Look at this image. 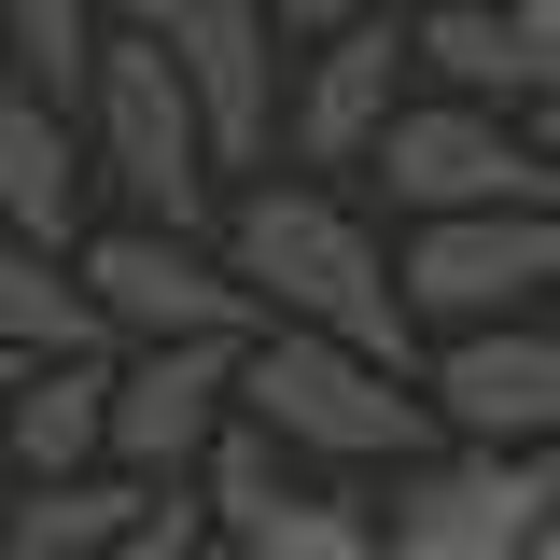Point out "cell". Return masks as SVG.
Returning a JSON list of instances; mask_svg holds the SVG:
<instances>
[{"label": "cell", "instance_id": "52a82bcc", "mask_svg": "<svg viewBox=\"0 0 560 560\" xmlns=\"http://www.w3.org/2000/svg\"><path fill=\"white\" fill-rule=\"evenodd\" d=\"M560 280V197L533 210H448V224H407V253H393V294H407V323H518L533 294Z\"/></svg>", "mask_w": 560, "mask_h": 560}, {"label": "cell", "instance_id": "603a6c76", "mask_svg": "<svg viewBox=\"0 0 560 560\" xmlns=\"http://www.w3.org/2000/svg\"><path fill=\"white\" fill-rule=\"evenodd\" d=\"M533 140H547V168H560V84H547V98H533Z\"/></svg>", "mask_w": 560, "mask_h": 560}, {"label": "cell", "instance_id": "484cf974", "mask_svg": "<svg viewBox=\"0 0 560 560\" xmlns=\"http://www.w3.org/2000/svg\"><path fill=\"white\" fill-rule=\"evenodd\" d=\"M0 84H14V57H0Z\"/></svg>", "mask_w": 560, "mask_h": 560}, {"label": "cell", "instance_id": "277c9868", "mask_svg": "<svg viewBox=\"0 0 560 560\" xmlns=\"http://www.w3.org/2000/svg\"><path fill=\"white\" fill-rule=\"evenodd\" d=\"M378 197L407 210V224H448V210H533L560 197L547 140L518 127V113H490V98H407L393 127H378Z\"/></svg>", "mask_w": 560, "mask_h": 560}, {"label": "cell", "instance_id": "ac0fdd59", "mask_svg": "<svg viewBox=\"0 0 560 560\" xmlns=\"http://www.w3.org/2000/svg\"><path fill=\"white\" fill-rule=\"evenodd\" d=\"M238 560H393V547H378V504H337V490H280L267 518L238 533Z\"/></svg>", "mask_w": 560, "mask_h": 560}, {"label": "cell", "instance_id": "4fadbf2b", "mask_svg": "<svg viewBox=\"0 0 560 560\" xmlns=\"http://www.w3.org/2000/svg\"><path fill=\"white\" fill-rule=\"evenodd\" d=\"M0 463H14V477H98V463H113V350H84V364H14V393H0Z\"/></svg>", "mask_w": 560, "mask_h": 560}, {"label": "cell", "instance_id": "d6986e66", "mask_svg": "<svg viewBox=\"0 0 560 560\" xmlns=\"http://www.w3.org/2000/svg\"><path fill=\"white\" fill-rule=\"evenodd\" d=\"M197 477H210V533H224V547L267 518L280 490H294V477H280V448L253 434V420H224V434H210V463H197Z\"/></svg>", "mask_w": 560, "mask_h": 560}, {"label": "cell", "instance_id": "7c38bea8", "mask_svg": "<svg viewBox=\"0 0 560 560\" xmlns=\"http://www.w3.org/2000/svg\"><path fill=\"white\" fill-rule=\"evenodd\" d=\"M84 113H57L43 84H0V238H43L70 253L84 238Z\"/></svg>", "mask_w": 560, "mask_h": 560}, {"label": "cell", "instance_id": "ba28073f", "mask_svg": "<svg viewBox=\"0 0 560 560\" xmlns=\"http://www.w3.org/2000/svg\"><path fill=\"white\" fill-rule=\"evenodd\" d=\"M70 267H84V294H98L113 350H154V337H253V323H267L253 280L210 267L197 238H168V224H98V238H70Z\"/></svg>", "mask_w": 560, "mask_h": 560}, {"label": "cell", "instance_id": "2e32d148", "mask_svg": "<svg viewBox=\"0 0 560 560\" xmlns=\"http://www.w3.org/2000/svg\"><path fill=\"white\" fill-rule=\"evenodd\" d=\"M140 490L154 477H113V463H98V477H28L0 504V560H98L140 518Z\"/></svg>", "mask_w": 560, "mask_h": 560}, {"label": "cell", "instance_id": "cb8c5ba5", "mask_svg": "<svg viewBox=\"0 0 560 560\" xmlns=\"http://www.w3.org/2000/svg\"><path fill=\"white\" fill-rule=\"evenodd\" d=\"M518 560H560V504H547V518H533V547H518Z\"/></svg>", "mask_w": 560, "mask_h": 560}, {"label": "cell", "instance_id": "5bb4252c", "mask_svg": "<svg viewBox=\"0 0 560 560\" xmlns=\"http://www.w3.org/2000/svg\"><path fill=\"white\" fill-rule=\"evenodd\" d=\"M407 70H434L448 98H490V113H533L547 98V70L504 28V0H420L407 14Z\"/></svg>", "mask_w": 560, "mask_h": 560}, {"label": "cell", "instance_id": "e0dca14e", "mask_svg": "<svg viewBox=\"0 0 560 560\" xmlns=\"http://www.w3.org/2000/svg\"><path fill=\"white\" fill-rule=\"evenodd\" d=\"M98 43H113V0H0V57H14V84H43L57 113H84Z\"/></svg>", "mask_w": 560, "mask_h": 560}, {"label": "cell", "instance_id": "7402d4cb", "mask_svg": "<svg viewBox=\"0 0 560 560\" xmlns=\"http://www.w3.org/2000/svg\"><path fill=\"white\" fill-rule=\"evenodd\" d=\"M504 28H518V43H533V70L560 84V0H504Z\"/></svg>", "mask_w": 560, "mask_h": 560}, {"label": "cell", "instance_id": "8fae6325", "mask_svg": "<svg viewBox=\"0 0 560 560\" xmlns=\"http://www.w3.org/2000/svg\"><path fill=\"white\" fill-rule=\"evenodd\" d=\"M393 113H407V28L364 14V28H337V43H308L294 98H280V140H294V168H364Z\"/></svg>", "mask_w": 560, "mask_h": 560}, {"label": "cell", "instance_id": "8992f818", "mask_svg": "<svg viewBox=\"0 0 560 560\" xmlns=\"http://www.w3.org/2000/svg\"><path fill=\"white\" fill-rule=\"evenodd\" d=\"M113 28H140L197 84L224 168H267L280 154V28H267V0H113Z\"/></svg>", "mask_w": 560, "mask_h": 560}, {"label": "cell", "instance_id": "9a60e30c", "mask_svg": "<svg viewBox=\"0 0 560 560\" xmlns=\"http://www.w3.org/2000/svg\"><path fill=\"white\" fill-rule=\"evenodd\" d=\"M0 350H14V364H84V350H113V323H98V294H84L70 253L0 238Z\"/></svg>", "mask_w": 560, "mask_h": 560}, {"label": "cell", "instance_id": "9c48e42d", "mask_svg": "<svg viewBox=\"0 0 560 560\" xmlns=\"http://www.w3.org/2000/svg\"><path fill=\"white\" fill-rule=\"evenodd\" d=\"M224 420H238V337L113 350V477H197Z\"/></svg>", "mask_w": 560, "mask_h": 560}, {"label": "cell", "instance_id": "3957f363", "mask_svg": "<svg viewBox=\"0 0 560 560\" xmlns=\"http://www.w3.org/2000/svg\"><path fill=\"white\" fill-rule=\"evenodd\" d=\"M84 168L127 197V224H168V238H197V224H210V183H224L210 113H197V84L154 57L140 28H113L98 70H84Z\"/></svg>", "mask_w": 560, "mask_h": 560}, {"label": "cell", "instance_id": "44dd1931", "mask_svg": "<svg viewBox=\"0 0 560 560\" xmlns=\"http://www.w3.org/2000/svg\"><path fill=\"white\" fill-rule=\"evenodd\" d=\"M364 14H393V0H267L280 43H337V28H364Z\"/></svg>", "mask_w": 560, "mask_h": 560}, {"label": "cell", "instance_id": "4316f807", "mask_svg": "<svg viewBox=\"0 0 560 560\" xmlns=\"http://www.w3.org/2000/svg\"><path fill=\"white\" fill-rule=\"evenodd\" d=\"M210 560H238V547H210Z\"/></svg>", "mask_w": 560, "mask_h": 560}, {"label": "cell", "instance_id": "30bf717a", "mask_svg": "<svg viewBox=\"0 0 560 560\" xmlns=\"http://www.w3.org/2000/svg\"><path fill=\"white\" fill-rule=\"evenodd\" d=\"M434 434H463V448H560V323H463V337L434 350Z\"/></svg>", "mask_w": 560, "mask_h": 560}, {"label": "cell", "instance_id": "d4e9b609", "mask_svg": "<svg viewBox=\"0 0 560 560\" xmlns=\"http://www.w3.org/2000/svg\"><path fill=\"white\" fill-rule=\"evenodd\" d=\"M0 393H14V350H0Z\"/></svg>", "mask_w": 560, "mask_h": 560}, {"label": "cell", "instance_id": "5b68a950", "mask_svg": "<svg viewBox=\"0 0 560 560\" xmlns=\"http://www.w3.org/2000/svg\"><path fill=\"white\" fill-rule=\"evenodd\" d=\"M547 504H560V448H463V434H448V448L393 463L378 547L393 560H518Z\"/></svg>", "mask_w": 560, "mask_h": 560}, {"label": "cell", "instance_id": "6da1fadb", "mask_svg": "<svg viewBox=\"0 0 560 560\" xmlns=\"http://www.w3.org/2000/svg\"><path fill=\"white\" fill-rule=\"evenodd\" d=\"M224 267L253 280L267 323H308V337H350L378 364L420 378V323L393 294V238H364V210H337L323 183H253L224 210Z\"/></svg>", "mask_w": 560, "mask_h": 560}, {"label": "cell", "instance_id": "7a4b0ae2", "mask_svg": "<svg viewBox=\"0 0 560 560\" xmlns=\"http://www.w3.org/2000/svg\"><path fill=\"white\" fill-rule=\"evenodd\" d=\"M238 420L267 448H308V463H420L434 448V393L407 364L350 337H308V323H253L238 337Z\"/></svg>", "mask_w": 560, "mask_h": 560}, {"label": "cell", "instance_id": "ffe728a7", "mask_svg": "<svg viewBox=\"0 0 560 560\" xmlns=\"http://www.w3.org/2000/svg\"><path fill=\"white\" fill-rule=\"evenodd\" d=\"M98 560H210V504H197L183 477H154V490H140V518H127Z\"/></svg>", "mask_w": 560, "mask_h": 560}]
</instances>
